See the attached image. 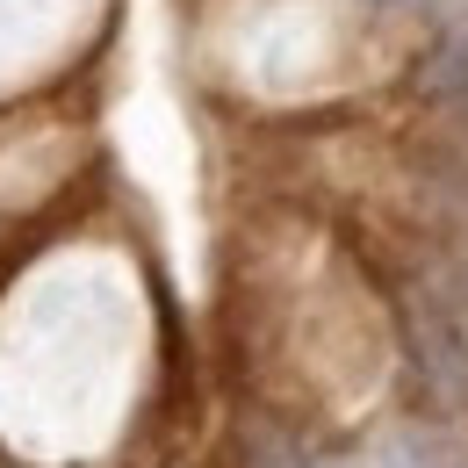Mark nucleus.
I'll return each mask as SVG.
<instances>
[{
  "mask_svg": "<svg viewBox=\"0 0 468 468\" xmlns=\"http://www.w3.org/2000/svg\"><path fill=\"white\" fill-rule=\"evenodd\" d=\"M332 468H468V440L454 425L410 418V425H389V432L367 440L353 462H332Z\"/></svg>",
  "mask_w": 468,
  "mask_h": 468,
  "instance_id": "obj_2",
  "label": "nucleus"
},
{
  "mask_svg": "<svg viewBox=\"0 0 468 468\" xmlns=\"http://www.w3.org/2000/svg\"><path fill=\"white\" fill-rule=\"evenodd\" d=\"M397 332H404V353H410V375L425 389V404L440 418H468V332L454 324V310L440 303L432 282L397 303Z\"/></svg>",
  "mask_w": 468,
  "mask_h": 468,
  "instance_id": "obj_1",
  "label": "nucleus"
}]
</instances>
